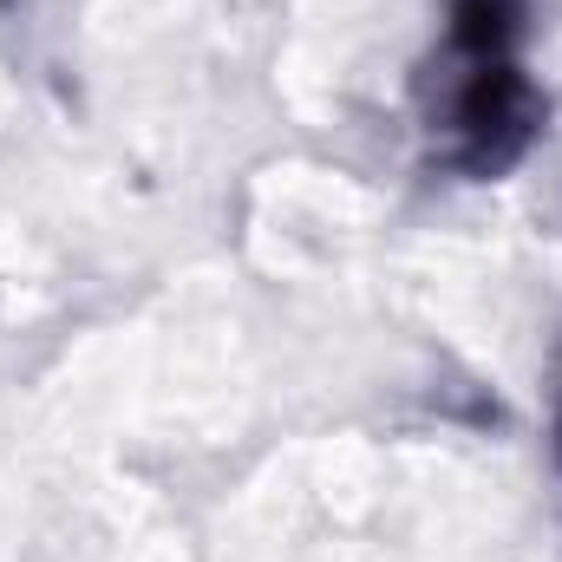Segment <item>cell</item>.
Returning a JSON list of instances; mask_svg holds the SVG:
<instances>
[{
    "mask_svg": "<svg viewBox=\"0 0 562 562\" xmlns=\"http://www.w3.org/2000/svg\"><path fill=\"white\" fill-rule=\"evenodd\" d=\"M530 0H445V33L419 72L425 157L464 183H491L530 157L543 92L524 72Z\"/></svg>",
    "mask_w": 562,
    "mask_h": 562,
    "instance_id": "cell-1",
    "label": "cell"
}]
</instances>
